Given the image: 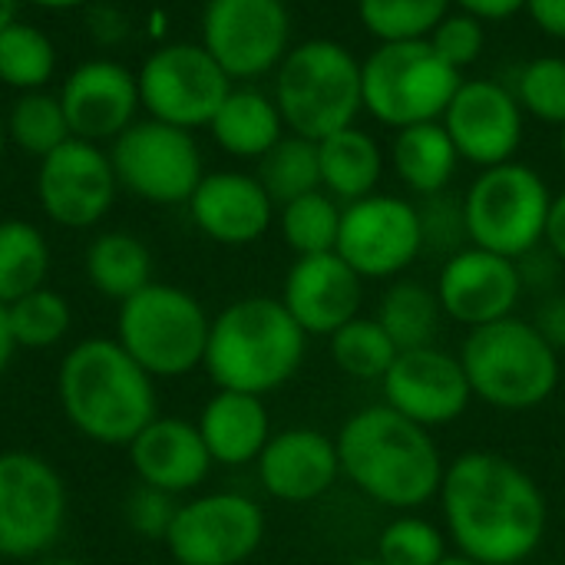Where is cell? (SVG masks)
<instances>
[{
	"label": "cell",
	"mask_w": 565,
	"mask_h": 565,
	"mask_svg": "<svg viewBox=\"0 0 565 565\" xmlns=\"http://www.w3.org/2000/svg\"><path fill=\"white\" fill-rule=\"evenodd\" d=\"M391 162L397 179L424 199L450 185L460 152L450 132L444 129V122L434 119V122H414L397 129L391 142Z\"/></svg>",
	"instance_id": "cell-28"
},
{
	"label": "cell",
	"mask_w": 565,
	"mask_h": 565,
	"mask_svg": "<svg viewBox=\"0 0 565 565\" xmlns=\"http://www.w3.org/2000/svg\"><path fill=\"white\" fill-rule=\"evenodd\" d=\"M7 122H3V116H0V159H3V152H7Z\"/></svg>",
	"instance_id": "cell-54"
},
{
	"label": "cell",
	"mask_w": 565,
	"mask_h": 565,
	"mask_svg": "<svg viewBox=\"0 0 565 565\" xmlns=\"http://www.w3.org/2000/svg\"><path fill=\"white\" fill-rule=\"evenodd\" d=\"M516 271H520V281H523V295L533 291V295H553L559 291V271H563V262L553 255V248L543 242L540 248L526 252L523 258H516Z\"/></svg>",
	"instance_id": "cell-44"
},
{
	"label": "cell",
	"mask_w": 565,
	"mask_h": 565,
	"mask_svg": "<svg viewBox=\"0 0 565 565\" xmlns=\"http://www.w3.org/2000/svg\"><path fill=\"white\" fill-rule=\"evenodd\" d=\"M278 228L295 258L334 252L341 232V205L324 189L308 192L278 209Z\"/></svg>",
	"instance_id": "cell-35"
},
{
	"label": "cell",
	"mask_w": 565,
	"mask_h": 565,
	"mask_svg": "<svg viewBox=\"0 0 565 565\" xmlns=\"http://www.w3.org/2000/svg\"><path fill=\"white\" fill-rule=\"evenodd\" d=\"M36 205L60 228L99 225L119 192L109 149L86 139H66L36 166Z\"/></svg>",
	"instance_id": "cell-16"
},
{
	"label": "cell",
	"mask_w": 565,
	"mask_h": 565,
	"mask_svg": "<svg viewBox=\"0 0 565 565\" xmlns=\"http://www.w3.org/2000/svg\"><path fill=\"white\" fill-rule=\"evenodd\" d=\"M334 252L364 281L401 278L424 255L417 205L387 192L348 202L341 209V232Z\"/></svg>",
	"instance_id": "cell-15"
},
{
	"label": "cell",
	"mask_w": 565,
	"mask_h": 565,
	"mask_svg": "<svg viewBox=\"0 0 565 565\" xmlns=\"http://www.w3.org/2000/svg\"><path fill=\"white\" fill-rule=\"evenodd\" d=\"M460 83L463 73L447 66L430 40L377 43L361 60L364 109L391 129L440 119Z\"/></svg>",
	"instance_id": "cell-8"
},
{
	"label": "cell",
	"mask_w": 565,
	"mask_h": 565,
	"mask_svg": "<svg viewBox=\"0 0 565 565\" xmlns=\"http://www.w3.org/2000/svg\"><path fill=\"white\" fill-rule=\"evenodd\" d=\"M212 318L202 301L166 281H152L116 311V341L149 377H185L205 361Z\"/></svg>",
	"instance_id": "cell-7"
},
{
	"label": "cell",
	"mask_w": 565,
	"mask_h": 565,
	"mask_svg": "<svg viewBox=\"0 0 565 565\" xmlns=\"http://www.w3.org/2000/svg\"><path fill=\"white\" fill-rule=\"evenodd\" d=\"M427 40H430L434 53L447 66L463 73L467 66H473L483 56V50H487V26H483V20H477V17H470L463 10H454V13H447L434 26V33Z\"/></svg>",
	"instance_id": "cell-42"
},
{
	"label": "cell",
	"mask_w": 565,
	"mask_h": 565,
	"mask_svg": "<svg viewBox=\"0 0 565 565\" xmlns=\"http://www.w3.org/2000/svg\"><path fill=\"white\" fill-rule=\"evenodd\" d=\"M36 565H83V563L66 559V556H43V559H36Z\"/></svg>",
	"instance_id": "cell-52"
},
{
	"label": "cell",
	"mask_w": 565,
	"mask_h": 565,
	"mask_svg": "<svg viewBox=\"0 0 565 565\" xmlns=\"http://www.w3.org/2000/svg\"><path fill=\"white\" fill-rule=\"evenodd\" d=\"M60 103L70 122V132L86 142H113L119 132H126L142 103H139V83L136 70L113 56H89L76 63L60 86Z\"/></svg>",
	"instance_id": "cell-19"
},
{
	"label": "cell",
	"mask_w": 565,
	"mask_h": 565,
	"mask_svg": "<svg viewBox=\"0 0 565 565\" xmlns=\"http://www.w3.org/2000/svg\"><path fill=\"white\" fill-rule=\"evenodd\" d=\"M440 565H480V563H473V559H467V556H460V553H457V556H447Z\"/></svg>",
	"instance_id": "cell-53"
},
{
	"label": "cell",
	"mask_w": 565,
	"mask_h": 565,
	"mask_svg": "<svg viewBox=\"0 0 565 565\" xmlns=\"http://www.w3.org/2000/svg\"><path fill=\"white\" fill-rule=\"evenodd\" d=\"M440 122L460 159L480 169L516 159L523 142V106L516 93L497 79H463Z\"/></svg>",
	"instance_id": "cell-18"
},
{
	"label": "cell",
	"mask_w": 565,
	"mask_h": 565,
	"mask_svg": "<svg viewBox=\"0 0 565 565\" xmlns=\"http://www.w3.org/2000/svg\"><path fill=\"white\" fill-rule=\"evenodd\" d=\"M17 13H20V0H0V30L10 26L13 20H20Z\"/></svg>",
	"instance_id": "cell-51"
},
{
	"label": "cell",
	"mask_w": 565,
	"mask_h": 565,
	"mask_svg": "<svg viewBox=\"0 0 565 565\" xmlns=\"http://www.w3.org/2000/svg\"><path fill=\"white\" fill-rule=\"evenodd\" d=\"M381 328L391 334V341L401 351H414V348H430L440 334V321H444V308L434 288H427L424 281L414 278H394L377 305Z\"/></svg>",
	"instance_id": "cell-30"
},
{
	"label": "cell",
	"mask_w": 565,
	"mask_h": 565,
	"mask_svg": "<svg viewBox=\"0 0 565 565\" xmlns=\"http://www.w3.org/2000/svg\"><path fill=\"white\" fill-rule=\"evenodd\" d=\"M450 13V0H358V17L377 43L427 40Z\"/></svg>",
	"instance_id": "cell-38"
},
{
	"label": "cell",
	"mask_w": 565,
	"mask_h": 565,
	"mask_svg": "<svg viewBox=\"0 0 565 565\" xmlns=\"http://www.w3.org/2000/svg\"><path fill=\"white\" fill-rule=\"evenodd\" d=\"M56 401L66 424L99 447H129L159 417L156 377H149L116 338H83L56 371Z\"/></svg>",
	"instance_id": "cell-3"
},
{
	"label": "cell",
	"mask_w": 565,
	"mask_h": 565,
	"mask_svg": "<svg viewBox=\"0 0 565 565\" xmlns=\"http://www.w3.org/2000/svg\"><path fill=\"white\" fill-rule=\"evenodd\" d=\"M341 477L377 507L411 513L437 500L444 457L434 434L387 404L351 414L338 437Z\"/></svg>",
	"instance_id": "cell-2"
},
{
	"label": "cell",
	"mask_w": 565,
	"mask_h": 565,
	"mask_svg": "<svg viewBox=\"0 0 565 565\" xmlns=\"http://www.w3.org/2000/svg\"><path fill=\"white\" fill-rule=\"evenodd\" d=\"M262 490L278 503H315L341 480V457L334 437L315 427H288L271 434L255 460Z\"/></svg>",
	"instance_id": "cell-22"
},
{
	"label": "cell",
	"mask_w": 565,
	"mask_h": 565,
	"mask_svg": "<svg viewBox=\"0 0 565 565\" xmlns=\"http://www.w3.org/2000/svg\"><path fill=\"white\" fill-rule=\"evenodd\" d=\"M546 245L565 265V192L553 195V209H550V222H546Z\"/></svg>",
	"instance_id": "cell-48"
},
{
	"label": "cell",
	"mask_w": 565,
	"mask_h": 565,
	"mask_svg": "<svg viewBox=\"0 0 565 565\" xmlns=\"http://www.w3.org/2000/svg\"><path fill=\"white\" fill-rule=\"evenodd\" d=\"M516 99L523 113L565 126V56H536L516 73Z\"/></svg>",
	"instance_id": "cell-40"
},
{
	"label": "cell",
	"mask_w": 565,
	"mask_h": 565,
	"mask_svg": "<svg viewBox=\"0 0 565 565\" xmlns=\"http://www.w3.org/2000/svg\"><path fill=\"white\" fill-rule=\"evenodd\" d=\"M437 500L447 540L480 565H526L550 530L546 493L497 450H467L447 463Z\"/></svg>",
	"instance_id": "cell-1"
},
{
	"label": "cell",
	"mask_w": 565,
	"mask_h": 565,
	"mask_svg": "<svg viewBox=\"0 0 565 565\" xmlns=\"http://www.w3.org/2000/svg\"><path fill=\"white\" fill-rule=\"evenodd\" d=\"M17 341H13V331H10V318H7V305H0V377L7 374L13 354H17Z\"/></svg>",
	"instance_id": "cell-49"
},
{
	"label": "cell",
	"mask_w": 565,
	"mask_h": 565,
	"mask_svg": "<svg viewBox=\"0 0 565 565\" xmlns=\"http://www.w3.org/2000/svg\"><path fill=\"white\" fill-rule=\"evenodd\" d=\"M457 358L473 397L493 411H536L559 387V354L540 338L533 321L516 315L467 331Z\"/></svg>",
	"instance_id": "cell-5"
},
{
	"label": "cell",
	"mask_w": 565,
	"mask_h": 565,
	"mask_svg": "<svg viewBox=\"0 0 565 565\" xmlns=\"http://www.w3.org/2000/svg\"><path fill=\"white\" fill-rule=\"evenodd\" d=\"M559 156H563V166H565V126L559 129Z\"/></svg>",
	"instance_id": "cell-55"
},
{
	"label": "cell",
	"mask_w": 565,
	"mask_h": 565,
	"mask_svg": "<svg viewBox=\"0 0 565 565\" xmlns=\"http://www.w3.org/2000/svg\"><path fill=\"white\" fill-rule=\"evenodd\" d=\"M212 463L245 467L255 463L271 440V417L265 397L242 391H215L195 420Z\"/></svg>",
	"instance_id": "cell-25"
},
{
	"label": "cell",
	"mask_w": 565,
	"mask_h": 565,
	"mask_svg": "<svg viewBox=\"0 0 565 565\" xmlns=\"http://www.w3.org/2000/svg\"><path fill=\"white\" fill-rule=\"evenodd\" d=\"M361 301L364 278L338 252L295 258L285 275L281 305L308 338H331L361 315Z\"/></svg>",
	"instance_id": "cell-21"
},
{
	"label": "cell",
	"mask_w": 565,
	"mask_h": 565,
	"mask_svg": "<svg viewBox=\"0 0 565 565\" xmlns=\"http://www.w3.org/2000/svg\"><path fill=\"white\" fill-rule=\"evenodd\" d=\"M434 291L444 318L473 331L510 318L523 298V281L513 258L467 245L444 262Z\"/></svg>",
	"instance_id": "cell-20"
},
{
	"label": "cell",
	"mask_w": 565,
	"mask_h": 565,
	"mask_svg": "<svg viewBox=\"0 0 565 565\" xmlns=\"http://www.w3.org/2000/svg\"><path fill=\"white\" fill-rule=\"evenodd\" d=\"M328 344H331V358H334L338 371L354 381H384V374L391 371V364L401 354V348L391 341V334L381 328V321L364 318V315H358L354 321L338 328L328 338Z\"/></svg>",
	"instance_id": "cell-36"
},
{
	"label": "cell",
	"mask_w": 565,
	"mask_h": 565,
	"mask_svg": "<svg viewBox=\"0 0 565 565\" xmlns=\"http://www.w3.org/2000/svg\"><path fill=\"white\" fill-rule=\"evenodd\" d=\"M526 13L543 33L565 40V0H526Z\"/></svg>",
	"instance_id": "cell-47"
},
{
	"label": "cell",
	"mask_w": 565,
	"mask_h": 565,
	"mask_svg": "<svg viewBox=\"0 0 565 565\" xmlns=\"http://www.w3.org/2000/svg\"><path fill=\"white\" fill-rule=\"evenodd\" d=\"M199 43L232 83H255L295 46L291 10L285 0H205Z\"/></svg>",
	"instance_id": "cell-13"
},
{
	"label": "cell",
	"mask_w": 565,
	"mask_h": 565,
	"mask_svg": "<svg viewBox=\"0 0 565 565\" xmlns=\"http://www.w3.org/2000/svg\"><path fill=\"white\" fill-rule=\"evenodd\" d=\"M175 510H179V497H169V493L146 487V483H136V490L122 503V520L139 540L166 543L169 526L175 520Z\"/></svg>",
	"instance_id": "cell-43"
},
{
	"label": "cell",
	"mask_w": 565,
	"mask_h": 565,
	"mask_svg": "<svg viewBox=\"0 0 565 565\" xmlns=\"http://www.w3.org/2000/svg\"><path fill=\"white\" fill-rule=\"evenodd\" d=\"M321 162V189L338 202H358L377 192L384 175V149L381 142L358 126L338 129L318 142Z\"/></svg>",
	"instance_id": "cell-27"
},
{
	"label": "cell",
	"mask_w": 565,
	"mask_h": 565,
	"mask_svg": "<svg viewBox=\"0 0 565 565\" xmlns=\"http://www.w3.org/2000/svg\"><path fill=\"white\" fill-rule=\"evenodd\" d=\"M3 122H7V139L33 159H43L53 149H60L66 139H73L63 103L50 89L17 93Z\"/></svg>",
	"instance_id": "cell-34"
},
{
	"label": "cell",
	"mask_w": 565,
	"mask_h": 565,
	"mask_svg": "<svg viewBox=\"0 0 565 565\" xmlns=\"http://www.w3.org/2000/svg\"><path fill=\"white\" fill-rule=\"evenodd\" d=\"M258 182L271 195V202L281 209L291 199H301L308 192L321 189V162H318V142L285 132L262 159H258Z\"/></svg>",
	"instance_id": "cell-33"
},
{
	"label": "cell",
	"mask_w": 565,
	"mask_h": 565,
	"mask_svg": "<svg viewBox=\"0 0 565 565\" xmlns=\"http://www.w3.org/2000/svg\"><path fill=\"white\" fill-rule=\"evenodd\" d=\"M550 209L553 192L533 166L510 159L480 169L463 195L470 245L516 262L546 242Z\"/></svg>",
	"instance_id": "cell-9"
},
{
	"label": "cell",
	"mask_w": 565,
	"mask_h": 565,
	"mask_svg": "<svg viewBox=\"0 0 565 565\" xmlns=\"http://www.w3.org/2000/svg\"><path fill=\"white\" fill-rule=\"evenodd\" d=\"M447 556V533L437 523L401 513L381 530L374 559L381 565H440Z\"/></svg>",
	"instance_id": "cell-39"
},
{
	"label": "cell",
	"mask_w": 565,
	"mask_h": 565,
	"mask_svg": "<svg viewBox=\"0 0 565 565\" xmlns=\"http://www.w3.org/2000/svg\"><path fill=\"white\" fill-rule=\"evenodd\" d=\"M271 96L288 132L321 142L324 136L354 126L364 109L361 60L338 40H301L278 63Z\"/></svg>",
	"instance_id": "cell-6"
},
{
	"label": "cell",
	"mask_w": 565,
	"mask_h": 565,
	"mask_svg": "<svg viewBox=\"0 0 565 565\" xmlns=\"http://www.w3.org/2000/svg\"><path fill=\"white\" fill-rule=\"evenodd\" d=\"M192 225L215 245L242 248L258 242L275 222V202L258 175L218 169L205 172L185 202Z\"/></svg>",
	"instance_id": "cell-23"
},
{
	"label": "cell",
	"mask_w": 565,
	"mask_h": 565,
	"mask_svg": "<svg viewBox=\"0 0 565 565\" xmlns=\"http://www.w3.org/2000/svg\"><path fill=\"white\" fill-rule=\"evenodd\" d=\"M417 215H420L424 252H437L447 262L450 255L470 245L463 199L450 195L447 189L437 195H424V202H417Z\"/></svg>",
	"instance_id": "cell-41"
},
{
	"label": "cell",
	"mask_w": 565,
	"mask_h": 565,
	"mask_svg": "<svg viewBox=\"0 0 565 565\" xmlns=\"http://www.w3.org/2000/svg\"><path fill=\"white\" fill-rule=\"evenodd\" d=\"M109 162L119 189L149 205H185L205 175L195 132L149 116L109 142Z\"/></svg>",
	"instance_id": "cell-11"
},
{
	"label": "cell",
	"mask_w": 565,
	"mask_h": 565,
	"mask_svg": "<svg viewBox=\"0 0 565 565\" xmlns=\"http://www.w3.org/2000/svg\"><path fill=\"white\" fill-rule=\"evenodd\" d=\"M305 351L308 334L288 315L281 298L248 295L212 318L202 367L215 391L265 397L298 374Z\"/></svg>",
	"instance_id": "cell-4"
},
{
	"label": "cell",
	"mask_w": 565,
	"mask_h": 565,
	"mask_svg": "<svg viewBox=\"0 0 565 565\" xmlns=\"http://www.w3.org/2000/svg\"><path fill=\"white\" fill-rule=\"evenodd\" d=\"M533 328L556 354H565V291H553V295L540 298Z\"/></svg>",
	"instance_id": "cell-45"
},
{
	"label": "cell",
	"mask_w": 565,
	"mask_h": 565,
	"mask_svg": "<svg viewBox=\"0 0 565 565\" xmlns=\"http://www.w3.org/2000/svg\"><path fill=\"white\" fill-rule=\"evenodd\" d=\"M543 565H563V563H543Z\"/></svg>",
	"instance_id": "cell-57"
},
{
	"label": "cell",
	"mask_w": 565,
	"mask_h": 565,
	"mask_svg": "<svg viewBox=\"0 0 565 565\" xmlns=\"http://www.w3.org/2000/svg\"><path fill=\"white\" fill-rule=\"evenodd\" d=\"M126 450L136 480L169 497H185L199 490L215 467L199 427L182 417L149 420Z\"/></svg>",
	"instance_id": "cell-24"
},
{
	"label": "cell",
	"mask_w": 565,
	"mask_h": 565,
	"mask_svg": "<svg viewBox=\"0 0 565 565\" xmlns=\"http://www.w3.org/2000/svg\"><path fill=\"white\" fill-rule=\"evenodd\" d=\"M20 3H30V7H36V10L66 13V10H76V7H86L89 0H20Z\"/></svg>",
	"instance_id": "cell-50"
},
{
	"label": "cell",
	"mask_w": 565,
	"mask_h": 565,
	"mask_svg": "<svg viewBox=\"0 0 565 565\" xmlns=\"http://www.w3.org/2000/svg\"><path fill=\"white\" fill-rule=\"evenodd\" d=\"M7 318H10L17 348H23V351L56 348L73 328V308H70L66 295L53 291L50 285L7 305Z\"/></svg>",
	"instance_id": "cell-37"
},
{
	"label": "cell",
	"mask_w": 565,
	"mask_h": 565,
	"mask_svg": "<svg viewBox=\"0 0 565 565\" xmlns=\"http://www.w3.org/2000/svg\"><path fill=\"white\" fill-rule=\"evenodd\" d=\"M205 129L222 152L255 162L288 132L275 96L252 83H235Z\"/></svg>",
	"instance_id": "cell-26"
},
{
	"label": "cell",
	"mask_w": 565,
	"mask_h": 565,
	"mask_svg": "<svg viewBox=\"0 0 565 565\" xmlns=\"http://www.w3.org/2000/svg\"><path fill=\"white\" fill-rule=\"evenodd\" d=\"M83 271L96 295L122 305L126 298L152 285V252L132 232H103L86 245Z\"/></svg>",
	"instance_id": "cell-29"
},
{
	"label": "cell",
	"mask_w": 565,
	"mask_h": 565,
	"mask_svg": "<svg viewBox=\"0 0 565 565\" xmlns=\"http://www.w3.org/2000/svg\"><path fill=\"white\" fill-rule=\"evenodd\" d=\"M53 268L46 235L23 218L0 222V305H13L23 295L46 285Z\"/></svg>",
	"instance_id": "cell-31"
},
{
	"label": "cell",
	"mask_w": 565,
	"mask_h": 565,
	"mask_svg": "<svg viewBox=\"0 0 565 565\" xmlns=\"http://www.w3.org/2000/svg\"><path fill=\"white\" fill-rule=\"evenodd\" d=\"M139 103L149 119L202 129L218 113L222 99L235 86L228 73L215 63V56L202 43L175 40L156 46L136 70Z\"/></svg>",
	"instance_id": "cell-12"
},
{
	"label": "cell",
	"mask_w": 565,
	"mask_h": 565,
	"mask_svg": "<svg viewBox=\"0 0 565 565\" xmlns=\"http://www.w3.org/2000/svg\"><path fill=\"white\" fill-rule=\"evenodd\" d=\"M457 3V10L483 20V23H493V20H510L516 17L520 10H526V0H450Z\"/></svg>",
	"instance_id": "cell-46"
},
{
	"label": "cell",
	"mask_w": 565,
	"mask_h": 565,
	"mask_svg": "<svg viewBox=\"0 0 565 565\" xmlns=\"http://www.w3.org/2000/svg\"><path fill=\"white\" fill-rule=\"evenodd\" d=\"M381 387L387 407L427 430L460 420L473 401L460 358L437 344L401 351Z\"/></svg>",
	"instance_id": "cell-17"
},
{
	"label": "cell",
	"mask_w": 565,
	"mask_h": 565,
	"mask_svg": "<svg viewBox=\"0 0 565 565\" xmlns=\"http://www.w3.org/2000/svg\"><path fill=\"white\" fill-rule=\"evenodd\" d=\"M348 565H381L377 559H354V563H348Z\"/></svg>",
	"instance_id": "cell-56"
},
{
	"label": "cell",
	"mask_w": 565,
	"mask_h": 565,
	"mask_svg": "<svg viewBox=\"0 0 565 565\" xmlns=\"http://www.w3.org/2000/svg\"><path fill=\"white\" fill-rule=\"evenodd\" d=\"M56 73V43L36 23L13 20L0 30V83L17 93L46 89Z\"/></svg>",
	"instance_id": "cell-32"
},
{
	"label": "cell",
	"mask_w": 565,
	"mask_h": 565,
	"mask_svg": "<svg viewBox=\"0 0 565 565\" xmlns=\"http://www.w3.org/2000/svg\"><path fill=\"white\" fill-rule=\"evenodd\" d=\"M70 493L60 470L30 450L0 454V559H43L66 530Z\"/></svg>",
	"instance_id": "cell-10"
},
{
	"label": "cell",
	"mask_w": 565,
	"mask_h": 565,
	"mask_svg": "<svg viewBox=\"0 0 565 565\" xmlns=\"http://www.w3.org/2000/svg\"><path fill=\"white\" fill-rule=\"evenodd\" d=\"M265 543V513L245 493H202L179 503L166 536L175 565H245Z\"/></svg>",
	"instance_id": "cell-14"
}]
</instances>
